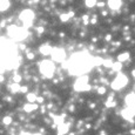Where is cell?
<instances>
[{
	"mask_svg": "<svg viewBox=\"0 0 135 135\" xmlns=\"http://www.w3.org/2000/svg\"><path fill=\"white\" fill-rule=\"evenodd\" d=\"M7 32H8V34H9L11 38L17 39V40H22V39H25V38L27 36L25 29H24V28H21V27L9 26L8 28H7Z\"/></svg>",
	"mask_w": 135,
	"mask_h": 135,
	"instance_id": "obj_1",
	"label": "cell"
},
{
	"mask_svg": "<svg viewBox=\"0 0 135 135\" xmlns=\"http://www.w3.org/2000/svg\"><path fill=\"white\" fill-rule=\"evenodd\" d=\"M54 69H55V66L52 61H44L40 65V72L42 73L46 78H52Z\"/></svg>",
	"mask_w": 135,
	"mask_h": 135,
	"instance_id": "obj_2",
	"label": "cell"
},
{
	"mask_svg": "<svg viewBox=\"0 0 135 135\" xmlns=\"http://www.w3.org/2000/svg\"><path fill=\"white\" fill-rule=\"evenodd\" d=\"M127 82H128V79L125 74H117V76L112 82V88L114 90H119L123 88L127 85Z\"/></svg>",
	"mask_w": 135,
	"mask_h": 135,
	"instance_id": "obj_3",
	"label": "cell"
},
{
	"mask_svg": "<svg viewBox=\"0 0 135 135\" xmlns=\"http://www.w3.org/2000/svg\"><path fill=\"white\" fill-rule=\"evenodd\" d=\"M33 17H34V13H33L31 9H26V11L21 12V14H20V19L24 21V24H25L26 27H29L32 25Z\"/></svg>",
	"mask_w": 135,
	"mask_h": 135,
	"instance_id": "obj_4",
	"label": "cell"
},
{
	"mask_svg": "<svg viewBox=\"0 0 135 135\" xmlns=\"http://www.w3.org/2000/svg\"><path fill=\"white\" fill-rule=\"evenodd\" d=\"M52 58H53L54 61H58V62L63 61V59H65V52H63L62 49L55 48L53 51V53H52Z\"/></svg>",
	"mask_w": 135,
	"mask_h": 135,
	"instance_id": "obj_5",
	"label": "cell"
},
{
	"mask_svg": "<svg viewBox=\"0 0 135 135\" xmlns=\"http://www.w3.org/2000/svg\"><path fill=\"white\" fill-rule=\"evenodd\" d=\"M135 115V110L134 109H132V108H127V109H123L122 110V116L125 117L126 120H130V121H133V116Z\"/></svg>",
	"mask_w": 135,
	"mask_h": 135,
	"instance_id": "obj_6",
	"label": "cell"
},
{
	"mask_svg": "<svg viewBox=\"0 0 135 135\" xmlns=\"http://www.w3.org/2000/svg\"><path fill=\"white\" fill-rule=\"evenodd\" d=\"M126 103L128 105V107L132 108L135 110V94L132 93V94H128L126 96Z\"/></svg>",
	"mask_w": 135,
	"mask_h": 135,
	"instance_id": "obj_7",
	"label": "cell"
},
{
	"mask_svg": "<svg viewBox=\"0 0 135 135\" xmlns=\"http://www.w3.org/2000/svg\"><path fill=\"white\" fill-rule=\"evenodd\" d=\"M59 129H58V135H65L68 133V130H69V123H63L61 126L58 127Z\"/></svg>",
	"mask_w": 135,
	"mask_h": 135,
	"instance_id": "obj_8",
	"label": "cell"
},
{
	"mask_svg": "<svg viewBox=\"0 0 135 135\" xmlns=\"http://www.w3.org/2000/svg\"><path fill=\"white\" fill-rule=\"evenodd\" d=\"M53 51H54L53 48L48 45H42L40 47V52H41V54H44V55H49V54L53 53Z\"/></svg>",
	"mask_w": 135,
	"mask_h": 135,
	"instance_id": "obj_9",
	"label": "cell"
},
{
	"mask_svg": "<svg viewBox=\"0 0 135 135\" xmlns=\"http://www.w3.org/2000/svg\"><path fill=\"white\" fill-rule=\"evenodd\" d=\"M108 6H109V8L112 9H119L121 7V1H116V0L108 1Z\"/></svg>",
	"mask_w": 135,
	"mask_h": 135,
	"instance_id": "obj_10",
	"label": "cell"
},
{
	"mask_svg": "<svg viewBox=\"0 0 135 135\" xmlns=\"http://www.w3.org/2000/svg\"><path fill=\"white\" fill-rule=\"evenodd\" d=\"M36 108H38V106L34 105V103H27V105L24 106V109H25V112H27V113H31V112L35 110Z\"/></svg>",
	"mask_w": 135,
	"mask_h": 135,
	"instance_id": "obj_11",
	"label": "cell"
},
{
	"mask_svg": "<svg viewBox=\"0 0 135 135\" xmlns=\"http://www.w3.org/2000/svg\"><path fill=\"white\" fill-rule=\"evenodd\" d=\"M9 89L12 93H19L20 89H21V87H20V85L19 83H15V82H13L11 86H9Z\"/></svg>",
	"mask_w": 135,
	"mask_h": 135,
	"instance_id": "obj_12",
	"label": "cell"
},
{
	"mask_svg": "<svg viewBox=\"0 0 135 135\" xmlns=\"http://www.w3.org/2000/svg\"><path fill=\"white\" fill-rule=\"evenodd\" d=\"M117 59H119V62H123V61H126L129 59V54L128 53H122L120 54L119 56H117Z\"/></svg>",
	"mask_w": 135,
	"mask_h": 135,
	"instance_id": "obj_13",
	"label": "cell"
},
{
	"mask_svg": "<svg viewBox=\"0 0 135 135\" xmlns=\"http://www.w3.org/2000/svg\"><path fill=\"white\" fill-rule=\"evenodd\" d=\"M112 68H113V71H114V72H120V69L122 68V63L121 62H114Z\"/></svg>",
	"mask_w": 135,
	"mask_h": 135,
	"instance_id": "obj_14",
	"label": "cell"
},
{
	"mask_svg": "<svg viewBox=\"0 0 135 135\" xmlns=\"http://www.w3.org/2000/svg\"><path fill=\"white\" fill-rule=\"evenodd\" d=\"M36 98L35 94H33V93H29V94H27V100L29 101V103H33L34 101H36Z\"/></svg>",
	"mask_w": 135,
	"mask_h": 135,
	"instance_id": "obj_15",
	"label": "cell"
},
{
	"mask_svg": "<svg viewBox=\"0 0 135 135\" xmlns=\"http://www.w3.org/2000/svg\"><path fill=\"white\" fill-rule=\"evenodd\" d=\"M0 5H1V11H5L6 8H8V6H9V1H5V0H1Z\"/></svg>",
	"mask_w": 135,
	"mask_h": 135,
	"instance_id": "obj_16",
	"label": "cell"
},
{
	"mask_svg": "<svg viewBox=\"0 0 135 135\" xmlns=\"http://www.w3.org/2000/svg\"><path fill=\"white\" fill-rule=\"evenodd\" d=\"M113 61H112V60H103V63H102V65H103V66H105V67H113Z\"/></svg>",
	"mask_w": 135,
	"mask_h": 135,
	"instance_id": "obj_17",
	"label": "cell"
},
{
	"mask_svg": "<svg viewBox=\"0 0 135 135\" xmlns=\"http://www.w3.org/2000/svg\"><path fill=\"white\" fill-rule=\"evenodd\" d=\"M96 4H98V1H95V0H92V1L88 0V1H86V5H87L88 7H93V6H95Z\"/></svg>",
	"mask_w": 135,
	"mask_h": 135,
	"instance_id": "obj_18",
	"label": "cell"
},
{
	"mask_svg": "<svg viewBox=\"0 0 135 135\" xmlns=\"http://www.w3.org/2000/svg\"><path fill=\"white\" fill-rule=\"evenodd\" d=\"M4 123H5V125H11V123H12V117L5 116L4 117Z\"/></svg>",
	"mask_w": 135,
	"mask_h": 135,
	"instance_id": "obj_19",
	"label": "cell"
},
{
	"mask_svg": "<svg viewBox=\"0 0 135 135\" xmlns=\"http://www.w3.org/2000/svg\"><path fill=\"white\" fill-rule=\"evenodd\" d=\"M13 81H14L15 83H19V82L21 81V76L18 75V74H14V76H13Z\"/></svg>",
	"mask_w": 135,
	"mask_h": 135,
	"instance_id": "obj_20",
	"label": "cell"
},
{
	"mask_svg": "<svg viewBox=\"0 0 135 135\" xmlns=\"http://www.w3.org/2000/svg\"><path fill=\"white\" fill-rule=\"evenodd\" d=\"M60 19H61V21H67V20L69 19V15H68V14H61Z\"/></svg>",
	"mask_w": 135,
	"mask_h": 135,
	"instance_id": "obj_21",
	"label": "cell"
},
{
	"mask_svg": "<svg viewBox=\"0 0 135 135\" xmlns=\"http://www.w3.org/2000/svg\"><path fill=\"white\" fill-rule=\"evenodd\" d=\"M98 93H99V94H105V93H106V88H105V87H100L99 89H98Z\"/></svg>",
	"mask_w": 135,
	"mask_h": 135,
	"instance_id": "obj_22",
	"label": "cell"
},
{
	"mask_svg": "<svg viewBox=\"0 0 135 135\" xmlns=\"http://www.w3.org/2000/svg\"><path fill=\"white\" fill-rule=\"evenodd\" d=\"M26 58L27 59H29V60H32V59H34V54L33 53H28V54H26Z\"/></svg>",
	"mask_w": 135,
	"mask_h": 135,
	"instance_id": "obj_23",
	"label": "cell"
},
{
	"mask_svg": "<svg viewBox=\"0 0 135 135\" xmlns=\"http://www.w3.org/2000/svg\"><path fill=\"white\" fill-rule=\"evenodd\" d=\"M82 20H83L85 25H87V24H88V15H83V17H82Z\"/></svg>",
	"mask_w": 135,
	"mask_h": 135,
	"instance_id": "obj_24",
	"label": "cell"
},
{
	"mask_svg": "<svg viewBox=\"0 0 135 135\" xmlns=\"http://www.w3.org/2000/svg\"><path fill=\"white\" fill-rule=\"evenodd\" d=\"M36 31H38V33H39V34H41V33L45 31V28H44V27H38V28H36Z\"/></svg>",
	"mask_w": 135,
	"mask_h": 135,
	"instance_id": "obj_25",
	"label": "cell"
},
{
	"mask_svg": "<svg viewBox=\"0 0 135 135\" xmlns=\"http://www.w3.org/2000/svg\"><path fill=\"white\" fill-rule=\"evenodd\" d=\"M36 102H38V103H42V102H44V98H41V96H39V98L36 99Z\"/></svg>",
	"mask_w": 135,
	"mask_h": 135,
	"instance_id": "obj_26",
	"label": "cell"
},
{
	"mask_svg": "<svg viewBox=\"0 0 135 135\" xmlns=\"http://www.w3.org/2000/svg\"><path fill=\"white\" fill-rule=\"evenodd\" d=\"M90 24H93V25L96 24V17H93V19L90 20Z\"/></svg>",
	"mask_w": 135,
	"mask_h": 135,
	"instance_id": "obj_27",
	"label": "cell"
},
{
	"mask_svg": "<svg viewBox=\"0 0 135 135\" xmlns=\"http://www.w3.org/2000/svg\"><path fill=\"white\" fill-rule=\"evenodd\" d=\"M27 92V87H21V89H20V93H26Z\"/></svg>",
	"mask_w": 135,
	"mask_h": 135,
	"instance_id": "obj_28",
	"label": "cell"
},
{
	"mask_svg": "<svg viewBox=\"0 0 135 135\" xmlns=\"http://www.w3.org/2000/svg\"><path fill=\"white\" fill-rule=\"evenodd\" d=\"M110 39H112V35H110V34H107V35H106V40H107V41H109Z\"/></svg>",
	"mask_w": 135,
	"mask_h": 135,
	"instance_id": "obj_29",
	"label": "cell"
},
{
	"mask_svg": "<svg viewBox=\"0 0 135 135\" xmlns=\"http://www.w3.org/2000/svg\"><path fill=\"white\" fill-rule=\"evenodd\" d=\"M98 5H99V6H103V5H105V2H98Z\"/></svg>",
	"mask_w": 135,
	"mask_h": 135,
	"instance_id": "obj_30",
	"label": "cell"
},
{
	"mask_svg": "<svg viewBox=\"0 0 135 135\" xmlns=\"http://www.w3.org/2000/svg\"><path fill=\"white\" fill-rule=\"evenodd\" d=\"M41 112L44 113V112H46V108L45 107H41Z\"/></svg>",
	"mask_w": 135,
	"mask_h": 135,
	"instance_id": "obj_31",
	"label": "cell"
},
{
	"mask_svg": "<svg viewBox=\"0 0 135 135\" xmlns=\"http://www.w3.org/2000/svg\"><path fill=\"white\" fill-rule=\"evenodd\" d=\"M114 46H120V42H114Z\"/></svg>",
	"mask_w": 135,
	"mask_h": 135,
	"instance_id": "obj_32",
	"label": "cell"
},
{
	"mask_svg": "<svg viewBox=\"0 0 135 135\" xmlns=\"http://www.w3.org/2000/svg\"><path fill=\"white\" fill-rule=\"evenodd\" d=\"M132 73H133V76H134V78H135V69H134V71H133V72H132Z\"/></svg>",
	"mask_w": 135,
	"mask_h": 135,
	"instance_id": "obj_33",
	"label": "cell"
},
{
	"mask_svg": "<svg viewBox=\"0 0 135 135\" xmlns=\"http://www.w3.org/2000/svg\"><path fill=\"white\" fill-rule=\"evenodd\" d=\"M100 135H106V134H105V132H101V134Z\"/></svg>",
	"mask_w": 135,
	"mask_h": 135,
	"instance_id": "obj_34",
	"label": "cell"
},
{
	"mask_svg": "<svg viewBox=\"0 0 135 135\" xmlns=\"http://www.w3.org/2000/svg\"><path fill=\"white\" fill-rule=\"evenodd\" d=\"M69 135H74V133H69Z\"/></svg>",
	"mask_w": 135,
	"mask_h": 135,
	"instance_id": "obj_35",
	"label": "cell"
},
{
	"mask_svg": "<svg viewBox=\"0 0 135 135\" xmlns=\"http://www.w3.org/2000/svg\"><path fill=\"white\" fill-rule=\"evenodd\" d=\"M34 135H42V134H34Z\"/></svg>",
	"mask_w": 135,
	"mask_h": 135,
	"instance_id": "obj_36",
	"label": "cell"
}]
</instances>
